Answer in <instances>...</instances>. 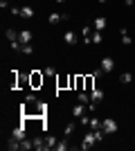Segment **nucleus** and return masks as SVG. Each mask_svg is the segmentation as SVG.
Masks as SVG:
<instances>
[{
  "label": "nucleus",
  "instance_id": "1",
  "mask_svg": "<svg viewBox=\"0 0 135 151\" xmlns=\"http://www.w3.org/2000/svg\"><path fill=\"white\" fill-rule=\"evenodd\" d=\"M20 113H23V120H32V117H45L47 113V106L43 101H39L36 97H27L20 106Z\"/></svg>",
  "mask_w": 135,
  "mask_h": 151
},
{
  "label": "nucleus",
  "instance_id": "2",
  "mask_svg": "<svg viewBox=\"0 0 135 151\" xmlns=\"http://www.w3.org/2000/svg\"><path fill=\"white\" fill-rule=\"evenodd\" d=\"M43 81H45V75H41V70L29 72V86H32V88H41Z\"/></svg>",
  "mask_w": 135,
  "mask_h": 151
},
{
  "label": "nucleus",
  "instance_id": "3",
  "mask_svg": "<svg viewBox=\"0 0 135 151\" xmlns=\"http://www.w3.org/2000/svg\"><path fill=\"white\" fill-rule=\"evenodd\" d=\"M101 129L106 131V135H113V133L117 131V122L115 120H104L101 122Z\"/></svg>",
  "mask_w": 135,
  "mask_h": 151
},
{
  "label": "nucleus",
  "instance_id": "4",
  "mask_svg": "<svg viewBox=\"0 0 135 151\" xmlns=\"http://www.w3.org/2000/svg\"><path fill=\"white\" fill-rule=\"evenodd\" d=\"M32 38H34V34H32L29 29H20V32H18V41H20L23 45H25V43H32Z\"/></svg>",
  "mask_w": 135,
  "mask_h": 151
},
{
  "label": "nucleus",
  "instance_id": "5",
  "mask_svg": "<svg viewBox=\"0 0 135 151\" xmlns=\"http://www.w3.org/2000/svg\"><path fill=\"white\" fill-rule=\"evenodd\" d=\"M113 68H115L113 57H104V59H101V70H104V72H113Z\"/></svg>",
  "mask_w": 135,
  "mask_h": 151
},
{
  "label": "nucleus",
  "instance_id": "6",
  "mask_svg": "<svg viewBox=\"0 0 135 151\" xmlns=\"http://www.w3.org/2000/svg\"><path fill=\"white\" fill-rule=\"evenodd\" d=\"M68 18H70L68 14H50L47 23H50V25H56V23H61V20H68Z\"/></svg>",
  "mask_w": 135,
  "mask_h": 151
},
{
  "label": "nucleus",
  "instance_id": "7",
  "mask_svg": "<svg viewBox=\"0 0 135 151\" xmlns=\"http://www.w3.org/2000/svg\"><path fill=\"white\" fill-rule=\"evenodd\" d=\"M95 142H97V138H95V131H92V133H88V135L84 138V145H81V149H90Z\"/></svg>",
  "mask_w": 135,
  "mask_h": 151
},
{
  "label": "nucleus",
  "instance_id": "8",
  "mask_svg": "<svg viewBox=\"0 0 135 151\" xmlns=\"http://www.w3.org/2000/svg\"><path fill=\"white\" fill-rule=\"evenodd\" d=\"M88 113V106H86V104H77V106L72 108V115H74V117H81V115H86Z\"/></svg>",
  "mask_w": 135,
  "mask_h": 151
},
{
  "label": "nucleus",
  "instance_id": "9",
  "mask_svg": "<svg viewBox=\"0 0 135 151\" xmlns=\"http://www.w3.org/2000/svg\"><path fill=\"white\" fill-rule=\"evenodd\" d=\"M63 41H65V43H68V45H77V34L68 29V32H65V34H63Z\"/></svg>",
  "mask_w": 135,
  "mask_h": 151
},
{
  "label": "nucleus",
  "instance_id": "10",
  "mask_svg": "<svg viewBox=\"0 0 135 151\" xmlns=\"http://www.w3.org/2000/svg\"><path fill=\"white\" fill-rule=\"evenodd\" d=\"M90 97H92V101H97V104H99V101L104 99V90H99V88H92V90H90Z\"/></svg>",
  "mask_w": 135,
  "mask_h": 151
},
{
  "label": "nucleus",
  "instance_id": "11",
  "mask_svg": "<svg viewBox=\"0 0 135 151\" xmlns=\"http://www.w3.org/2000/svg\"><path fill=\"white\" fill-rule=\"evenodd\" d=\"M92 34H95V29H92L90 25H86L84 27V41L86 43H92Z\"/></svg>",
  "mask_w": 135,
  "mask_h": 151
},
{
  "label": "nucleus",
  "instance_id": "12",
  "mask_svg": "<svg viewBox=\"0 0 135 151\" xmlns=\"http://www.w3.org/2000/svg\"><path fill=\"white\" fill-rule=\"evenodd\" d=\"M20 16H23V18H32V16H34V9L29 5H23V7H20Z\"/></svg>",
  "mask_w": 135,
  "mask_h": 151
},
{
  "label": "nucleus",
  "instance_id": "13",
  "mask_svg": "<svg viewBox=\"0 0 135 151\" xmlns=\"http://www.w3.org/2000/svg\"><path fill=\"white\" fill-rule=\"evenodd\" d=\"M34 149H36V151H45V149H47L45 138H34Z\"/></svg>",
  "mask_w": 135,
  "mask_h": 151
},
{
  "label": "nucleus",
  "instance_id": "14",
  "mask_svg": "<svg viewBox=\"0 0 135 151\" xmlns=\"http://www.w3.org/2000/svg\"><path fill=\"white\" fill-rule=\"evenodd\" d=\"M11 138H16V140H23V138H25V129H23V126H16V129L11 131Z\"/></svg>",
  "mask_w": 135,
  "mask_h": 151
},
{
  "label": "nucleus",
  "instance_id": "15",
  "mask_svg": "<svg viewBox=\"0 0 135 151\" xmlns=\"http://www.w3.org/2000/svg\"><path fill=\"white\" fill-rule=\"evenodd\" d=\"M119 34H122V43H124V45H131V43H133V38L129 36V32H126V27H122V29H119Z\"/></svg>",
  "mask_w": 135,
  "mask_h": 151
},
{
  "label": "nucleus",
  "instance_id": "16",
  "mask_svg": "<svg viewBox=\"0 0 135 151\" xmlns=\"http://www.w3.org/2000/svg\"><path fill=\"white\" fill-rule=\"evenodd\" d=\"M84 79H86V88L84 90H88V93H90V90L95 88V75H88V77H84Z\"/></svg>",
  "mask_w": 135,
  "mask_h": 151
},
{
  "label": "nucleus",
  "instance_id": "17",
  "mask_svg": "<svg viewBox=\"0 0 135 151\" xmlns=\"http://www.w3.org/2000/svg\"><path fill=\"white\" fill-rule=\"evenodd\" d=\"M45 145H47V149H56L59 140L54 138V135H47V138H45Z\"/></svg>",
  "mask_w": 135,
  "mask_h": 151
},
{
  "label": "nucleus",
  "instance_id": "18",
  "mask_svg": "<svg viewBox=\"0 0 135 151\" xmlns=\"http://www.w3.org/2000/svg\"><path fill=\"white\" fill-rule=\"evenodd\" d=\"M5 38L9 41V43H11V41H18V32H16V29H7L5 32Z\"/></svg>",
  "mask_w": 135,
  "mask_h": 151
},
{
  "label": "nucleus",
  "instance_id": "19",
  "mask_svg": "<svg viewBox=\"0 0 135 151\" xmlns=\"http://www.w3.org/2000/svg\"><path fill=\"white\" fill-rule=\"evenodd\" d=\"M101 122L104 120H99V117H95V115H92V117H90V129H92V131H95V129H101Z\"/></svg>",
  "mask_w": 135,
  "mask_h": 151
},
{
  "label": "nucleus",
  "instance_id": "20",
  "mask_svg": "<svg viewBox=\"0 0 135 151\" xmlns=\"http://www.w3.org/2000/svg\"><path fill=\"white\" fill-rule=\"evenodd\" d=\"M86 88V79L84 77H74V90H84Z\"/></svg>",
  "mask_w": 135,
  "mask_h": 151
},
{
  "label": "nucleus",
  "instance_id": "21",
  "mask_svg": "<svg viewBox=\"0 0 135 151\" xmlns=\"http://www.w3.org/2000/svg\"><path fill=\"white\" fill-rule=\"evenodd\" d=\"M20 149H23V151H27V149H34V140H27V138H23V140H20Z\"/></svg>",
  "mask_w": 135,
  "mask_h": 151
},
{
  "label": "nucleus",
  "instance_id": "22",
  "mask_svg": "<svg viewBox=\"0 0 135 151\" xmlns=\"http://www.w3.org/2000/svg\"><path fill=\"white\" fill-rule=\"evenodd\" d=\"M104 27H106V18H101V16L95 18V29L97 32H104Z\"/></svg>",
  "mask_w": 135,
  "mask_h": 151
},
{
  "label": "nucleus",
  "instance_id": "23",
  "mask_svg": "<svg viewBox=\"0 0 135 151\" xmlns=\"http://www.w3.org/2000/svg\"><path fill=\"white\" fill-rule=\"evenodd\" d=\"M43 75H45V79H50V77H56V70L52 68V65H47V68L43 70Z\"/></svg>",
  "mask_w": 135,
  "mask_h": 151
},
{
  "label": "nucleus",
  "instance_id": "24",
  "mask_svg": "<svg viewBox=\"0 0 135 151\" xmlns=\"http://www.w3.org/2000/svg\"><path fill=\"white\" fill-rule=\"evenodd\" d=\"M119 81H122V83H131V81H133V75H131V72H122Z\"/></svg>",
  "mask_w": 135,
  "mask_h": 151
},
{
  "label": "nucleus",
  "instance_id": "25",
  "mask_svg": "<svg viewBox=\"0 0 135 151\" xmlns=\"http://www.w3.org/2000/svg\"><path fill=\"white\" fill-rule=\"evenodd\" d=\"M101 41H104L101 32H97V29H95V34H92V43H95V45H99V43H101Z\"/></svg>",
  "mask_w": 135,
  "mask_h": 151
},
{
  "label": "nucleus",
  "instance_id": "26",
  "mask_svg": "<svg viewBox=\"0 0 135 151\" xmlns=\"http://www.w3.org/2000/svg\"><path fill=\"white\" fill-rule=\"evenodd\" d=\"M63 131H65V135H72V133H74V122H68Z\"/></svg>",
  "mask_w": 135,
  "mask_h": 151
},
{
  "label": "nucleus",
  "instance_id": "27",
  "mask_svg": "<svg viewBox=\"0 0 135 151\" xmlns=\"http://www.w3.org/2000/svg\"><path fill=\"white\" fill-rule=\"evenodd\" d=\"M32 52H34V45L32 43H25V45H23V54H32Z\"/></svg>",
  "mask_w": 135,
  "mask_h": 151
},
{
  "label": "nucleus",
  "instance_id": "28",
  "mask_svg": "<svg viewBox=\"0 0 135 151\" xmlns=\"http://www.w3.org/2000/svg\"><path fill=\"white\" fill-rule=\"evenodd\" d=\"M65 149H68V140H61L56 145V151H65Z\"/></svg>",
  "mask_w": 135,
  "mask_h": 151
},
{
  "label": "nucleus",
  "instance_id": "29",
  "mask_svg": "<svg viewBox=\"0 0 135 151\" xmlns=\"http://www.w3.org/2000/svg\"><path fill=\"white\" fill-rule=\"evenodd\" d=\"M9 12H11L14 16H20V7H9Z\"/></svg>",
  "mask_w": 135,
  "mask_h": 151
},
{
  "label": "nucleus",
  "instance_id": "30",
  "mask_svg": "<svg viewBox=\"0 0 135 151\" xmlns=\"http://www.w3.org/2000/svg\"><path fill=\"white\" fill-rule=\"evenodd\" d=\"M124 5H126V7H131V5H133V0H124Z\"/></svg>",
  "mask_w": 135,
  "mask_h": 151
},
{
  "label": "nucleus",
  "instance_id": "31",
  "mask_svg": "<svg viewBox=\"0 0 135 151\" xmlns=\"http://www.w3.org/2000/svg\"><path fill=\"white\" fill-rule=\"evenodd\" d=\"M97 2H101V5H104V2H108V0H97Z\"/></svg>",
  "mask_w": 135,
  "mask_h": 151
},
{
  "label": "nucleus",
  "instance_id": "32",
  "mask_svg": "<svg viewBox=\"0 0 135 151\" xmlns=\"http://www.w3.org/2000/svg\"><path fill=\"white\" fill-rule=\"evenodd\" d=\"M54 2H65V0H54Z\"/></svg>",
  "mask_w": 135,
  "mask_h": 151
}]
</instances>
